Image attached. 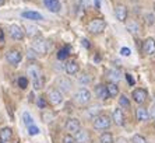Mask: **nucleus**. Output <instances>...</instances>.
<instances>
[{
    "label": "nucleus",
    "instance_id": "f257e3e1",
    "mask_svg": "<svg viewBox=\"0 0 155 143\" xmlns=\"http://www.w3.org/2000/svg\"><path fill=\"white\" fill-rule=\"evenodd\" d=\"M110 124H112L110 118H109L108 115H104V114L102 115L98 114L94 118V122H92L94 129H97V131H105V129H108L110 126Z\"/></svg>",
    "mask_w": 155,
    "mask_h": 143
},
{
    "label": "nucleus",
    "instance_id": "f03ea898",
    "mask_svg": "<svg viewBox=\"0 0 155 143\" xmlns=\"http://www.w3.org/2000/svg\"><path fill=\"white\" fill-rule=\"evenodd\" d=\"M105 28H106V23H105L102 18H94V20H91L90 24H88V31H90L91 34H94V35H98V34L104 32Z\"/></svg>",
    "mask_w": 155,
    "mask_h": 143
},
{
    "label": "nucleus",
    "instance_id": "7ed1b4c3",
    "mask_svg": "<svg viewBox=\"0 0 155 143\" xmlns=\"http://www.w3.org/2000/svg\"><path fill=\"white\" fill-rule=\"evenodd\" d=\"M74 98H76V101L78 104H88L91 101V93H90V90L81 87V89L77 90V93H76V96H74Z\"/></svg>",
    "mask_w": 155,
    "mask_h": 143
},
{
    "label": "nucleus",
    "instance_id": "20e7f679",
    "mask_svg": "<svg viewBox=\"0 0 155 143\" xmlns=\"http://www.w3.org/2000/svg\"><path fill=\"white\" fill-rule=\"evenodd\" d=\"M32 49L35 51L36 54H46L48 52V42L43 38H35L34 40V42H32Z\"/></svg>",
    "mask_w": 155,
    "mask_h": 143
},
{
    "label": "nucleus",
    "instance_id": "39448f33",
    "mask_svg": "<svg viewBox=\"0 0 155 143\" xmlns=\"http://www.w3.org/2000/svg\"><path fill=\"white\" fill-rule=\"evenodd\" d=\"M6 59H7V62L10 65H13V66H15V65H18L20 62H21L22 59V55L20 51L17 49H11L7 52V55H6Z\"/></svg>",
    "mask_w": 155,
    "mask_h": 143
},
{
    "label": "nucleus",
    "instance_id": "423d86ee",
    "mask_svg": "<svg viewBox=\"0 0 155 143\" xmlns=\"http://www.w3.org/2000/svg\"><path fill=\"white\" fill-rule=\"evenodd\" d=\"M48 98H49L51 104H53V105H59V104H61V101H63V94H61L60 90L52 89L51 91H49V94H48Z\"/></svg>",
    "mask_w": 155,
    "mask_h": 143
},
{
    "label": "nucleus",
    "instance_id": "0eeeda50",
    "mask_svg": "<svg viewBox=\"0 0 155 143\" xmlns=\"http://www.w3.org/2000/svg\"><path fill=\"white\" fill-rule=\"evenodd\" d=\"M24 35H25V32H24V30L20 25H17V24L10 25V37L13 40L21 41V40H24Z\"/></svg>",
    "mask_w": 155,
    "mask_h": 143
},
{
    "label": "nucleus",
    "instance_id": "6e6552de",
    "mask_svg": "<svg viewBox=\"0 0 155 143\" xmlns=\"http://www.w3.org/2000/svg\"><path fill=\"white\" fill-rule=\"evenodd\" d=\"M143 52L145 55H154L155 54V40L154 38H147L143 44Z\"/></svg>",
    "mask_w": 155,
    "mask_h": 143
},
{
    "label": "nucleus",
    "instance_id": "1a4fd4ad",
    "mask_svg": "<svg viewBox=\"0 0 155 143\" xmlns=\"http://www.w3.org/2000/svg\"><path fill=\"white\" fill-rule=\"evenodd\" d=\"M66 129H67V132H70V133H76L81 129V124H80L78 119L70 118L69 121L66 122Z\"/></svg>",
    "mask_w": 155,
    "mask_h": 143
},
{
    "label": "nucleus",
    "instance_id": "9d476101",
    "mask_svg": "<svg viewBox=\"0 0 155 143\" xmlns=\"http://www.w3.org/2000/svg\"><path fill=\"white\" fill-rule=\"evenodd\" d=\"M133 100L137 104H143L145 100H147V91L144 89H136L133 90Z\"/></svg>",
    "mask_w": 155,
    "mask_h": 143
},
{
    "label": "nucleus",
    "instance_id": "9b49d317",
    "mask_svg": "<svg viewBox=\"0 0 155 143\" xmlns=\"http://www.w3.org/2000/svg\"><path fill=\"white\" fill-rule=\"evenodd\" d=\"M115 16L119 21H126L127 20V9L123 4H117L115 9Z\"/></svg>",
    "mask_w": 155,
    "mask_h": 143
},
{
    "label": "nucleus",
    "instance_id": "f8f14e48",
    "mask_svg": "<svg viewBox=\"0 0 155 143\" xmlns=\"http://www.w3.org/2000/svg\"><path fill=\"white\" fill-rule=\"evenodd\" d=\"M27 75L31 77L32 80L38 79V77H42V73H41V69L36 66V65H29L27 68Z\"/></svg>",
    "mask_w": 155,
    "mask_h": 143
},
{
    "label": "nucleus",
    "instance_id": "ddd939ff",
    "mask_svg": "<svg viewBox=\"0 0 155 143\" xmlns=\"http://www.w3.org/2000/svg\"><path fill=\"white\" fill-rule=\"evenodd\" d=\"M95 94H97V97L101 98V100H108L109 98L108 90H106L105 84H97V86H95Z\"/></svg>",
    "mask_w": 155,
    "mask_h": 143
},
{
    "label": "nucleus",
    "instance_id": "4468645a",
    "mask_svg": "<svg viewBox=\"0 0 155 143\" xmlns=\"http://www.w3.org/2000/svg\"><path fill=\"white\" fill-rule=\"evenodd\" d=\"M112 121L115 122L117 126H122L123 124H124V115H123V112H122V110H120V108H116L115 111H113Z\"/></svg>",
    "mask_w": 155,
    "mask_h": 143
},
{
    "label": "nucleus",
    "instance_id": "2eb2a0df",
    "mask_svg": "<svg viewBox=\"0 0 155 143\" xmlns=\"http://www.w3.org/2000/svg\"><path fill=\"white\" fill-rule=\"evenodd\" d=\"M43 3L52 13H59L60 11V2L59 0H43Z\"/></svg>",
    "mask_w": 155,
    "mask_h": 143
},
{
    "label": "nucleus",
    "instance_id": "dca6fc26",
    "mask_svg": "<svg viewBox=\"0 0 155 143\" xmlns=\"http://www.w3.org/2000/svg\"><path fill=\"white\" fill-rule=\"evenodd\" d=\"M58 87H60V91L67 93V91H70V89H71V82H70V79H67V77H60V79L58 80Z\"/></svg>",
    "mask_w": 155,
    "mask_h": 143
},
{
    "label": "nucleus",
    "instance_id": "f3484780",
    "mask_svg": "<svg viewBox=\"0 0 155 143\" xmlns=\"http://www.w3.org/2000/svg\"><path fill=\"white\" fill-rule=\"evenodd\" d=\"M64 70L67 75H76L78 72V63L76 61H69L64 65Z\"/></svg>",
    "mask_w": 155,
    "mask_h": 143
},
{
    "label": "nucleus",
    "instance_id": "a211bd4d",
    "mask_svg": "<svg viewBox=\"0 0 155 143\" xmlns=\"http://www.w3.org/2000/svg\"><path fill=\"white\" fill-rule=\"evenodd\" d=\"M106 90H108V94L110 98H115V97L119 96V87H117L116 83L109 82L108 84H106Z\"/></svg>",
    "mask_w": 155,
    "mask_h": 143
},
{
    "label": "nucleus",
    "instance_id": "6ab92c4d",
    "mask_svg": "<svg viewBox=\"0 0 155 143\" xmlns=\"http://www.w3.org/2000/svg\"><path fill=\"white\" fill-rule=\"evenodd\" d=\"M74 139H76L77 143H87L88 142V139H90V136H88V133H87L85 131L80 129L78 132L74 133Z\"/></svg>",
    "mask_w": 155,
    "mask_h": 143
},
{
    "label": "nucleus",
    "instance_id": "aec40b11",
    "mask_svg": "<svg viewBox=\"0 0 155 143\" xmlns=\"http://www.w3.org/2000/svg\"><path fill=\"white\" fill-rule=\"evenodd\" d=\"M136 117H137V119L140 122H145L150 119V114H148V110H145V108L140 107L137 108V112H136Z\"/></svg>",
    "mask_w": 155,
    "mask_h": 143
},
{
    "label": "nucleus",
    "instance_id": "412c9836",
    "mask_svg": "<svg viewBox=\"0 0 155 143\" xmlns=\"http://www.w3.org/2000/svg\"><path fill=\"white\" fill-rule=\"evenodd\" d=\"M126 28L130 34H137L140 31V27H138V23L136 20H129L126 21Z\"/></svg>",
    "mask_w": 155,
    "mask_h": 143
},
{
    "label": "nucleus",
    "instance_id": "4be33fe9",
    "mask_svg": "<svg viewBox=\"0 0 155 143\" xmlns=\"http://www.w3.org/2000/svg\"><path fill=\"white\" fill-rule=\"evenodd\" d=\"M13 136V131L11 128H2L0 129V140L2 142H8Z\"/></svg>",
    "mask_w": 155,
    "mask_h": 143
},
{
    "label": "nucleus",
    "instance_id": "5701e85b",
    "mask_svg": "<svg viewBox=\"0 0 155 143\" xmlns=\"http://www.w3.org/2000/svg\"><path fill=\"white\" fill-rule=\"evenodd\" d=\"M21 16L24 18H28V20H43V16L36 13V11H24Z\"/></svg>",
    "mask_w": 155,
    "mask_h": 143
},
{
    "label": "nucleus",
    "instance_id": "b1692460",
    "mask_svg": "<svg viewBox=\"0 0 155 143\" xmlns=\"http://www.w3.org/2000/svg\"><path fill=\"white\" fill-rule=\"evenodd\" d=\"M109 79L113 83L119 82V80L122 79V73H120L117 69H110V70H109Z\"/></svg>",
    "mask_w": 155,
    "mask_h": 143
},
{
    "label": "nucleus",
    "instance_id": "393cba45",
    "mask_svg": "<svg viewBox=\"0 0 155 143\" xmlns=\"http://www.w3.org/2000/svg\"><path fill=\"white\" fill-rule=\"evenodd\" d=\"M99 142L101 143H113V136L110 132H104L99 136Z\"/></svg>",
    "mask_w": 155,
    "mask_h": 143
},
{
    "label": "nucleus",
    "instance_id": "a878e982",
    "mask_svg": "<svg viewBox=\"0 0 155 143\" xmlns=\"http://www.w3.org/2000/svg\"><path fill=\"white\" fill-rule=\"evenodd\" d=\"M25 30H27V34H28L29 37H35L39 34V30L36 28V27H34V25H27Z\"/></svg>",
    "mask_w": 155,
    "mask_h": 143
},
{
    "label": "nucleus",
    "instance_id": "bb28decb",
    "mask_svg": "<svg viewBox=\"0 0 155 143\" xmlns=\"http://www.w3.org/2000/svg\"><path fill=\"white\" fill-rule=\"evenodd\" d=\"M22 119H24V124H25L27 126L34 125V119H32V117H31L28 112H24V114H22Z\"/></svg>",
    "mask_w": 155,
    "mask_h": 143
},
{
    "label": "nucleus",
    "instance_id": "cd10ccee",
    "mask_svg": "<svg viewBox=\"0 0 155 143\" xmlns=\"http://www.w3.org/2000/svg\"><path fill=\"white\" fill-rule=\"evenodd\" d=\"M119 105H120L122 108H129V107H130L129 98H127L126 96H120V98H119Z\"/></svg>",
    "mask_w": 155,
    "mask_h": 143
},
{
    "label": "nucleus",
    "instance_id": "c85d7f7f",
    "mask_svg": "<svg viewBox=\"0 0 155 143\" xmlns=\"http://www.w3.org/2000/svg\"><path fill=\"white\" fill-rule=\"evenodd\" d=\"M69 51H70L69 47H66V48H63V49H60V51H59V54H58V58L60 59V61L66 59V58L69 56Z\"/></svg>",
    "mask_w": 155,
    "mask_h": 143
},
{
    "label": "nucleus",
    "instance_id": "c756f323",
    "mask_svg": "<svg viewBox=\"0 0 155 143\" xmlns=\"http://www.w3.org/2000/svg\"><path fill=\"white\" fill-rule=\"evenodd\" d=\"M32 84L35 90H41L43 87V77H38V79L32 80Z\"/></svg>",
    "mask_w": 155,
    "mask_h": 143
},
{
    "label": "nucleus",
    "instance_id": "7c9ffc66",
    "mask_svg": "<svg viewBox=\"0 0 155 143\" xmlns=\"http://www.w3.org/2000/svg\"><path fill=\"white\" fill-rule=\"evenodd\" d=\"M80 83H83V84H90L91 83V77L88 75H87V73H83V75L80 76Z\"/></svg>",
    "mask_w": 155,
    "mask_h": 143
},
{
    "label": "nucleus",
    "instance_id": "2f4dec72",
    "mask_svg": "<svg viewBox=\"0 0 155 143\" xmlns=\"http://www.w3.org/2000/svg\"><path fill=\"white\" fill-rule=\"evenodd\" d=\"M131 143H147V140L141 135H134L133 138H131Z\"/></svg>",
    "mask_w": 155,
    "mask_h": 143
},
{
    "label": "nucleus",
    "instance_id": "473e14b6",
    "mask_svg": "<svg viewBox=\"0 0 155 143\" xmlns=\"http://www.w3.org/2000/svg\"><path fill=\"white\" fill-rule=\"evenodd\" d=\"M98 110H99V107H98V105H92V107L90 108V111H88V115H90V117H94V118H95V117L98 115V112H99Z\"/></svg>",
    "mask_w": 155,
    "mask_h": 143
},
{
    "label": "nucleus",
    "instance_id": "72a5a7b5",
    "mask_svg": "<svg viewBox=\"0 0 155 143\" xmlns=\"http://www.w3.org/2000/svg\"><path fill=\"white\" fill-rule=\"evenodd\" d=\"M28 133H29L31 136L38 135V133H39V128H38V126H35V125L28 126Z\"/></svg>",
    "mask_w": 155,
    "mask_h": 143
},
{
    "label": "nucleus",
    "instance_id": "f704fd0d",
    "mask_svg": "<svg viewBox=\"0 0 155 143\" xmlns=\"http://www.w3.org/2000/svg\"><path fill=\"white\" fill-rule=\"evenodd\" d=\"M18 86L21 87V89H27V86H28L27 77H20V79H18Z\"/></svg>",
    "mask_w": 155,
    "mask_h": 143
},
{
    "label": "nucleus",
    "instance_id": "c9c22d12",
    "mask_svg": "<svg viewBox=\"0 0 155 143\" xmlns=\"http://www.w3.org/2000/svg\"><path fill=\"white\" fill-rule=\"evenodd\" d=\"M63 142L64 143H77L76 139H74V136H71V133H70V135H66L64 139H63Z\"/></svg>",
    "mask_w": 155,
    "mask_h": 143
},
{
    "label": "nucleus",
    "instance_id": "e433bc0d",
    "mask_svg": "<svg viewBox=\"0 0 155 143\" xmlns=\"http://www.w3.org/2000/svg\"><path fill=\"white\" fill-rule=\"evenodd\" d=\"M27 54H28L27 56H28L29 59H35V58H36V52L34 49H28V51H27Z\"/></svg>",
    "mask_w": 155,
    "mask_h": 143
},
{
    "label": "nucleus",
    "instance_id": "4c0bfd02",
    "mask_svg": "<svg viewBox=\"0 0 155 143\" xmlns=\"http://www.w3.org/2000/svg\"><path fill=\"white\" fill-rule=\"evenodd\" d=\"M38 105H39V108H45V107H46V101H45V98H43V97H41L39 100H38Z\"/></svg>",
    "mask_w": 155,
    "mask_h": 143
},
{
    "label": "nucleus",
    "instance_id": "58836bf2",
    "mask_svg": "<svg viewBox=\"0 0 155 143\" xmlns=\"http://www.w3.org/2000/svg\"><path fill=\"white\" fill-rule=\"evenodd\" d=\"M120 54H122L123 56H129V55H130V49H129V48H122V49H120Z\"/></svg>",
    "mask_w": 155,
    "mask_h": 143
},
{
    "label": "nucleus",
    "instance_id": "ea45409f",
    "mask_svg": "<svg viewBox=\"0 0 155 143\" xmlns=\"http://www.w3.org/2000/svg\"><path fill=\"white\" fill-rule=\"evenodd\" d=\"M126 79H127V83H129L130 86H134V83L136 82H134V79L131 77V75H126Z\"/></svg>",
    "mask_w": 155,
    "mask_h": 143
},
{
    "label": "nucleus",
    "instance_id": "a19ab883",
    "mask_svg": "<svg viewBox=\"0 0 155 143\" xmlns=\"http://www.w3.org/2000/svg\"><path fill=\"white\" fill-rule=\"evenodd\" d=\"M147 18H148V24H150V25H151V24H154V20H152V16H150V14H148L147 16Z\"/></svg>",
    "mask_w": 155,
    "mask_h": 143
},
{
    "label": "nucleus",
    "instance_id": "79ce46f5",
    "mask_svg": "<svg viewBox=\"0 0 155 143\" xmlns=\"http://www.w3.org/2000/svg\"><path fill=\"white\" fill-rule=\"evenodd\" d=\"M81 42H83V45H84V47H85V48H90V41L83 40V41H81Z\"/></svg>",
    "mask_w": 155,
    "mask_h": 143
},
{
    "label": "nucleus",
    "instance_id": "37998d69",
    "mask_svg": "<svg viewBox=\"0 0 155 143\" xmlns=\"http://www.w3.org/2000/svg\"><path fill=\"white\" fill-rule=\"evenodd\" d=\"M4 42V35H3V31H2V28H0V44Z\"/></svg>",
    "mask_w": 155,
    "mask_h": 143
},
{
    "label": "nucleus",
    "instance_id": "c03bdc74",
    "mask_svg": "<svg viewBox=\"0 0 155 143\" xmlns=\"http://www.w3.org/2000/svg\"><path fill=\"white\" fill-rule=\"evenodd\" d=\"M78 4H80V6H83V7H85V6H87V0H78Z\"/></svg>",
    "mask_w": 155,
    "mask_h": 143
},
{
    "label": "nucleus",
    "instance_id": "a18cd8bd",
    "mask_svg": "<svg viewBox=\"0 0 155 143\" xmlns=\"http://www.w3.org/2000/svg\"><path fill=\"white\" fill-rule=\"evenodd\" d=\"M94 3H95V7H99L101 6V0H94Z\"/></svg>",
    "mask_w": 155,
    "mask_h": 143
},
{
    "label": "nucleus",
    "instance_id": "49530a36",
    "mask_svg": "<svg viewBox=\"0 0 155 143\" xmlns=\"http://www.w3.org/2000/svg\"><path fill=\"white\" fill-rule=\"evenodd\" d=\"M116 143H126V139L120 138V139H117V142H116Z\"/></svg>",
    "mask_w": 155,
    "mask_h": 143
},
{
    "label": "nucleus",
    "instance_id": "de8ad7c7",
    "mask_svg": "<svg viewBox=\"0 0 155 143\" xmlns=\"http://www.w3.org/2000/svg\"><path fill=\"white\" fill-rule=\"evenodd\" d=\"M152 118H154V121H155V107H154V110H152Z\"/></svg>",
    "mask_w": 155,
    "mask_h": 143
},
{
    "label": "nucleus",
    "instance_id": "09e8293b",
    "mask_svg": "<svg viewBox=\"0 0 155 143\" xmlns=\"http://www.w3.org/2000/svg\"><path fill=\"white\" fill-rule=\"evenodd\" d=\"M4 2H6V0H0V6H3V4H4Z\"/></svg>",
    "mask_w": 155,
    "mask_h": 143
},
{
    "label": "nucleus",
    "instance_id": "8fccbe9b",
    "mask_svg": "<svg viewBox=\"0 0 155 143\" xmlns=\"http://www.w3.org/2000/svg\"><path fill=\"white\" fill-rule=\"evenodd\" d=\"M154 9H155V4H154Z\"/></svg>",
    "mask_w": 155,
    "mask_h": 143
}]
</instances>
